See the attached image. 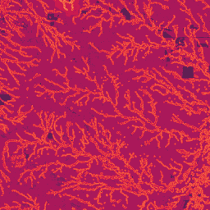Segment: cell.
I'll list each match as a JSON object with an SVG mask.
<instances>
[{
    "mask_svg": "<svg viewBox=\"0 0 210 210\" xmlns=\"http://www.w3.org/2000/svg\"><path fill=\"white\" fill-rule=\"evenodd\" d=\"M180 76L184 80L195 79V67L193 65L182 66V70L180 71Z\"/></svg>",
    "mask_w": 210,
    "mask_h": 210,
    "instance_id": "cell-1",
    "label": "cell"
},
{
    "mask_svg": "<svg viewBox=\"0 0 210 210\" xmlns=\"http://www.w3.org/2000/svg\"><path fill=\"white\" fill-rule=\"evenodd\" d=\"M175 31L173 30V28H171L170 25L168 26V27L165 28L164 30L162 31V36L166 41H171V40H175Z\"/></svg>",
    "mask_w": 210,
    "mask_h": 210,
    "instance_id": "cell-2",
    "label": "cell"
},
{
    "mask_svg": "<svg viewBox=\"0 0 210 210\" xmlns=\"http://www.w3.org/2000/svg\"><path fill=\"white\" fill-rule=\"evenodd\" d=\"M185 42L190 44L189 38L186 37L185 34L184 35H178L175 39V50H177L179 48H184L185 47Z\"/></svg>",
    "mask_w": 210,
    "mask_h": 210,
    "instance_id": "cell-3",
    "label": "cell"
},
{
    "mask_svg": "<svg viewBox=\"0 0 210 210\" xmlns=\"http://www.w3.org/2000/svg\"><path fill=\"white\" fill-rule=\"evenodd\" d=\"M122 7V8H121L120 13H121V14L122 15L123 18L125 19V21H127V22H131V21L136 20V16L133 15L132 13H130V11L127 9L126 7L123 6V5Z\"/></svg>",
    "mask_w": 210,
    "mask_h": 210,
    "instance_id": "cell-4",
    "label": "cell"
},
{
    "mask_svg": "<svg viewBox=\"0 0 210 210\" xmlns=\"http://www.w3.org/2000/svg\"><path fill=\"white\" fill-rule=\"evenodd\" d=\"M46 20L50 22H56L59 21L60 18V13H57V12H53V11H50L48 12L46 14Z\"/></svg>",
    "mask_w": 210,
    "mask_h": 210,
    "instance_id": "cell-5",
    "label": "cell"
},
{
    "mask_svg": "<svg viewBox=\"0 0 210 210\" xmlns=\"http://www.w3.org/2000/svg\"><path fill=\"white\" fill-rule=\"evenodd\" d=\"M1 43L5 44L6 45H8V46L9 47V49H11V50H21V47L19 46V45H17V44H13L12 42H10L9 40H7V38L3 37V36H1Z\"/></svg>",
    "mask_w": 210,
    "mask_h": 210,
    "instance_id": "cell-6",
    "label": "cell"
},
{
    "mask_svg": "<svg viewBox=\"0 0 210 210\" xmlns=\"http://www.w3.org/2000/svg\"><path fill=\"white\" fill-rule=\"evenodd\" d=\"M0 96H1V100L3 101V102H10V101H12V100L15 99V96L11 95L10 94H8L3 90H1Z\"/></svg>",
    "mask_w": 210,
    "mask_h": 210,
    "instance_id": "cell-7",
    "label": "cell"
},
{
    "mask_svg": "<svg viewBox=\"0 0 210 210\" xmlns=\"http://www.w3.org/2000/svg\"><path fill=\"white\" fill-rule=\"evenodd\" d=\"M46 141L47 142H50V141H55V140H54V136L52 135V132L51 130H49V132H48V134H47Z\"/></svg>",
    "mask_w": 210,
    "mask_h": 210,
    "instance_id": "cell-8",
    "label": "cell"
},
{
    "mask_svg": "<svg viewBox=\"0 0 210 210\" xmlns=\"http://www.w3.org/2000/svg\"><path fill=\"white\" fill-rule=\"evenodd\" d=\"M91 8H93L90 6H89V8H83V9L80 11V15L79 18H81L84 15L87 14V13H88V12H90V10H91Z\"/></svg>",
    "mask_w": 210,
    "mask_h": 210,
    "instance_id": "cell-9",
    "label": "cell"
},
{
    "mask_svg": "<svg viewBox=\"0 0 210 210\" xmlns=\"http://www.w3.org/2000/svg\"><path fill=\"white\" fill-rule=\"evenodd\" d=\"M112 17V14L109 12H104L103 13V18H105L106 21L108 20H110V18Z\"/></svg>",
    "mask_w": 210,
    "mask_h": 210,
    "instance_id": "cell-10",
    "label": "cell"
},
{
    "mask_svg": "<svg viewBox=\"0 0 210 210\" xmlns=\"http://www.w3.org/2000/svg\"><path fill=\"white\" fill-rule=\"evenodd\" d=\"M1 36H3V37H9L10 36V34L7 31H5L4 29H1Z\"/></svg>",
    "mask_w": 210,
    "mask_h": 210,
    "instance_id": "cell-11",
    "label": "cell"
},
{
    "mask_svg": "<svg viewBox=\"0 0 210 210\" xmlns=\"http://www.w3.org/2000/svg\"><path fill=\"white\" fill-rule=\"evenodd\" d=\"M185 32H186V34H187V36H189V35H190V31H189L188 28H185Z\"/></svg>",
    "mask_w": 210,
    "mask_h": 210,
    "instance_id": "cell-12",
    "label": "cell"
},
{
    "mask_svg": "<svg viewBox=\"0 0 210 210\" xmlns=\"http://www.w3.org/2000/svg\"><path fill=\"white\" fill-rule=\"evenodd\" d=\"M32 63H34V64H35V65H38V62H36V60H34V61L32 62Z\"/></svg>",
    "mask_w": 210,
    "mask_h": 210,
    "instance_id": "cell-13",
    "label": "cell"
}]
</instances>
